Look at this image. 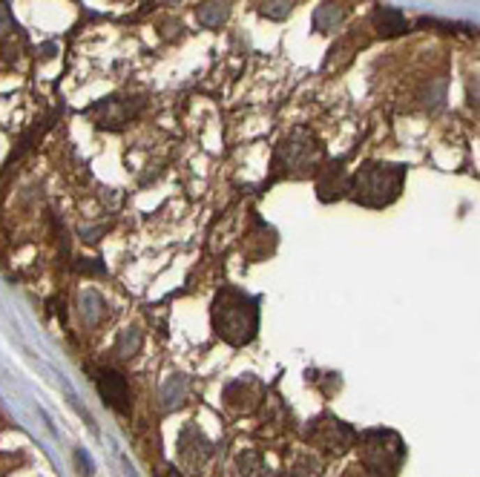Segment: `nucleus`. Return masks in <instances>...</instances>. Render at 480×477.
Returning <instances> with one entry per match:
<instances>
[{
  "label": "nucleus",
  "instance_id": "obj_1",
  "mask_svg": "<svg viewBox=\"0 0 480 477\" xmlns=\"http://www.w3.org/2000/svg\"><path fill=\"white\" fill-rule=\"evenodd\" d=\"M213 331L227 345H245L259 331V302L239 288H222L213 299Z\"/></svg>",
  "mask_w": 480,
  "mask_h": 477
},
{
  "label": "nucleus",
  "instance_id": "obj_2",
  "mask_svg": "<svg viewBox=\"0 0 480 477\" xmlns=\"http://www.w3.org/2000/svg\"><path fill=\"white\" fill-rule=\"evenodd\" d=\"M405 164H389V161H366L351 179V199L363 207H389L400 199L403 181H405Z\"/></svg>",
  "mask_w": 480,
  "mask_h": 477
},
{
  "label": "nucleus",
  "instance_id": "obj_3",
  "mask_svg": "<svg viewBox=\"0 0 480 477\" xmlns=\"http://www.w3.org/2000/svg\"><path fill=\"white\" fill-rule=\"evenodd\" d=\"M405 446L389 428H371L359 434V463L377 477H394L403 466Z\"/></svg>",
  "mask_w": 480,
  "mask_h": 477
},
{
  "label": "nucleus",
  "instance_id": "obj_4",
  "mask_svg": "<svg viewBox=\"0 0 480 477\" xmlns=\"http://www.w3.org/2000/svg\"><path fill=\"white\" fill-rule=\"evenodd\" d=\"M320 161H322V144L320 141L308 130H294L276 147L273 170H279L285 176H294V179H302L310 170H317Z\"/></svg>",
  "mask_w": 480,
  "mask_h": 477
},
{
  "label": "nucleus",
  "instance_id": "obj_5",
  "mask_svg": "<svg viewBox=\"0 0 480 477\" xmlns=\"http://www.w3.org/2000/svg\"><path fill=\"white\" fill-rule=\"evenodd\" d=\"M308 440L320 448H325V451H331V455H343V451H348L354 446L357 432L337 417H320V420L310 423Z\"/></svg>",
  "mask_w": 480,
  "mask_h": 477
},
{
  "label": "nucleus",
  "instance_id": "obj_6",
  "mask_svg": "<svg viewBox=\"0 0 480 477\" xmlns=\"http://www.w3.org/2000/svg\"><path fill=\"white\" fill-rule=\"evenodd\" d=\"M348 190H351V176L345 170V158L328 161V167L320 170V179H317L320 202H337V199L348 196Z\"/></svg>",
  "mask_w": 480,
  "mask_h": 477
},
{
  "label": "nucleus",
  "instance_id": "obj_7",
  "mask_svg": "<svg viewBox=\"0 0 480 477\" xmlns=\"http://www.w3.org/2000/svg\"><path fill=\"white\" fill-rule=\"evenodd\" d=\"M262 394H265V386L259 383V379L253 377H242V379H236V383H230L225 388V400L227 405H233L236 411H253Z\"/></svg>",
  "mask_w": 480,
  "mask_h": 477
},
{
  "label": "nucleus",
  "instance_id": "obj_8",
  "mask_svg": "<svg viewBox=\"0 0 480 477\" xmlns=\"http://www.w3.org/2000/svg\"><path fill=\"white\" fill-rule=\"evenodd\" d=\"M141 107V101L130 104V101H118V98H110V101H101V104H95L92 112L95 118H98V127H110V130H118V127H124L130 118L135 115V109Z\"/></svg>",
  "mask_w": 480,
  "mask_h": 477
},
{
  "label": "nucleus",
  "instance_id": "obj_9",
  "mask_svg": "<svg viewBox=\"0 0 480 477\" xmlns=\"http://www.w3.org/2000/svg\"><path fill=\"white\" fill-rule=\"evenodd\" d=\"M98 391H101V397L112 405L115 411H127V405H130V388H127V379L118 374V371H101L98 374Z\"/></svg>",
  "mask_w": 480,
  "mask_h": 477
},
{
  "label": "nucleus",
  "instance_id": "obj_10",
  "mask_svg": "<svg viewBox=\"0 0 480 477\" xmlns=\"http://www.w3.org/2000/svg\"><path fill=\"white\" fill-rule=\"evenodd\" d=\"M374 26H377V32H380L382 38H397V35H403L405 29H409V23H405V17H403L400 9L380 6V9L374 12Z\"/></svg>",
  "mask_w": 480,
  "mask_h": 477
},
{
  "label": "nucleus",
  "instance_id": "obj_11",
  "mask_svg": "<svg viewBox=\"0 0 480 477\" xmlns=\"http://www.w3.org/2000/svg\"><path fill=\"white\" fill-rule=\"evenodd\" d=\"M230 15V0H207V3H202L196 9V17L202 26L207 29H216V26H222V23L227 20Z\"/></svg>",
  "mask_w": 480,
  "mask_h": 477
},
{
  "label": "nucleus",
  "instance_id": "obj_12",
  "mask_svg": "<svg viewBox=\"0 0 480 477\" xmlns=\"http://www.w3.org/2000/svg\"><path fill=\"white\" fill-rule=\"evenodd\" d=\"M343 23V9L333 6V3H322L317 12H314V29L322 32V35H331Z\"/></svg>",
  "mask_w": 480,
  "mask_h": 477
},
{
  "label": "nucleus",
  "instance_id": "obj_13",
  "mask_svg": "<svg viewBox=\"0 0 480 477\" xmlns=\"http://www.w3.org/2000/svg\"><path fill=\"white\" fill-rule=\"evenodd\" d=\"M236 466H239V474H242V477H268L265 463H262V457L256 455V451H245V455H239Z\"/></svg>",
  "mask_w": 480,
  "mask_h": 477
},
{
  "label": "nucleus",
  "instance_id": "obj_14",
  "mask_svg": "<svg viewBox=\"0 0 480 477\" xmlns=\"http://www.w3.org/2000/svg\"><path fill=\"white\" fill-rule=\"evenodd\" d=\"M294 6H297V0H262L259 12L265 17H271V20H285Z\"/></svg>",
  "mask_w": 480,
  "mask_h": 477
},
{
  "label": "nucleus",
  "instance_id": "obj_15",
  "mask_svg": "<svg viewBox=\"0 0 480 477\" xmlns=\"http://www.w3.org/2000/svg\"><path fill=\"white\" fill-rule=\"evenodd\" d=\"M138 348H141V333L138 331H124L121 340H118V351H121V356H133Z\"/></svg>",
  "mask_w": 480,
  "mask_h": 477
},
{
  "label": "nucleus",
  "instance_id": "obj_16",
  "mask_svg": "<svg viewBox=\"0 0 480 477\" xmlns=\"http://www.w3.org/2000/svg\"><path fill=\"white\" fill-rule=\"evenodd\" d=\"M15 32V17L9 15V6L0 3V38H6Z\"/></svg>",
  "mask_w": 480,
  "mask_h": 477
},
{
  "label": "nucleus",
  "instance_id": "obj_17",
  "mask_svg": "<svg viewBox=\"0 0 480 477\" xmlns=\"http://www.w3.org/2000/svg\"><path fill=\"white\" fill-rule=\"evenodd\" d=\"M78 268H81V273H98V276H104V273H107L101 265H95V259H84Z\"/></svg>",
  "mask_w": 480,
  "mask_h": 477
},
{
  "label": "nucleus",
  "instance_id": "obj_18",
  "mask_svg": "<svg viewBox=\"0 0 480 477\" xmlns=\"http://www.w3.org/2000/svg\"><path fill=\"white\" fill-rule=\"evenodd\" d=\"M345 477H377V474H371L366 466H359V463H357V466H351V469L345 471Z\"/></svg>",
  "mask_w": 480,
  "mask_h": 477
},
{
  "label": "nucleus",
  "instance_id": "obj_19",
  "mask_svg": "<svg viewBox=\"0 0 480 477\" xmlns=\"http://www.w3.org/2000/svg\"><path fill=\"white\" fill-rule=\"evenodd\" d=\"M164 477H181V474H179V471H176V469H170V471H167V474H164Z\"/></svg>",
  "mask_w": 480,
  "mask_h": 477
},
{
  "label": "nucleus",
  "instance_id": "obj_20",
  "mask_svg": "<svg viewBox=\"0 0 480 477\" xmlns=\"http://www.w3.org/2000/svg\"><path fill=\"white\" fill-rule=\"evenodd\" d=\"M161 3H167V6H173V3H179V0H161Z\"/></svg>",
  "mask_w": 480,
  "mask_h": 477
}]
</instances>
